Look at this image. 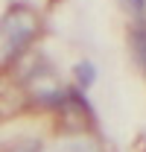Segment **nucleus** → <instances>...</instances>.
Returning a JSON list of instances; mask_svg holds the SVG:
<instances>
[{
  "instance_id": "1",
  "label": "nucleus",
  "mask_w": 146,
  "mask_h": 152,
  "mask_svg": "<svg viewBox=\"0 0 146 152\" xmlns=\"http://www.w3.org/2000/svg\"><path fill=\"white\" fill-rule=\"evenodd\" d=\"M35 26H38V20L26 6H15L3 18L0 32H3V41H6V58H18L29 47V41L35 35Z\"/></svg>"
},
{
  "instance_id": "2",
  "label": "nucleus",
  "mask_w": 146,
  "mask_h": 152,
  "mask_svg": "<svg viewBox=\"0 0 146 152\" xmlns=\"http://www.w3.org/2000/svg\"><path fill=\"white\" fill-rule=\"evenodd\" d=\"M131 50H134L137 64L146 70V26H140V29H134V32H131Z\"/></svg>"
},
{
  "instance_id": "3",
  "label": "nucleus",
  "mask_w": 146,
  "mask_h": 152,
  "mask_svg": "<svg viewBox=\"0 0 146 152\" xmlns=\"http://www.w3.org/2000/svg\"><path fill=\"white\" fill-rule=\"evenodd\" d=\"M76 76H79V82H82V88H88L93 82V67L88 64V61H82L79 67H76Z\"/></svg>"
},
{
  "instance_id": "4",
  "label": "nucleus",
  "mask_w": 146,
  "mask_h": 152,
  "mask_svg": "<svg viewBox=\"0 0 146 152\" xmlns=\"http://www.w3.org/2000/svg\"><path fill=\"white\" fill-rule=\"evenodd\" d=\"M126 3V9H131L134 15H143V9H146V0H123Z\"/></svg>"
}]
</instances>
